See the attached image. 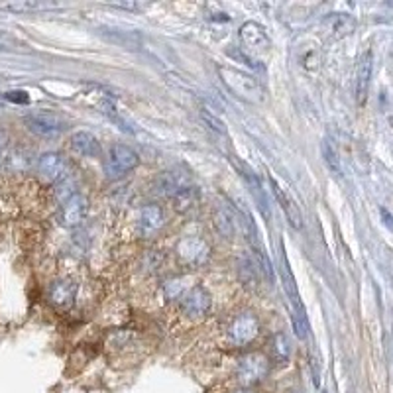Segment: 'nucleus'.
<instances>
[{"instance_id": "7ed1b4c3", "label": "nucleus", "mask_w": 393, "mask_h": 393, "mask_svg": "<svg viewBox=\"0 0 393 393\" xmlns=\"http://www.w3.org/2000/svg\"><path fill=\"white\" fill-rule=\"evenodd\" d=\"M269 374V360L262 352H250L238 362V370H236V378L244 390L258 385L266 380Z\"/></svg>"}, {"instance_id": "dca6fc26", "label": "nucleus", "mask_w": 393, "mask_h": 393, "mask_svg": "<svg viewBox=\"0 0 393 393\" xmlns=\"http://www.w3.org/2000/svg\"><path fill=\"white\" fill-rule=\"evenodd\" d=\"M271 189H274V195H276V199H278V204L281 207V211L287 216L289 224H291L293 229H301V227H303V216H301V211H299L297 203L285 193V189L279 185L276 179H271Z\"/></svg>"}, {"instance_id": "6e6552de", "label": "nucleus", "mask_w": 393, "mask_h": 393, "mask_svg": "<svg viewBox=\"0 0 393 393\" xmlns=\"http://www.w3.org/2000/svg\"><path fill=\"white\" fill-rule=\"evenodd\" d=\"M258 332H260V320L252 313H240L229 327L230 343L236 346L250 344L258 336Z\"/></svg>"}, {"instance_id": "6ab92c4d", "label": "nucleus", "mask_w": 393, "mask_h": 393, "mask_svg": "<svg viewBox=\"0 0 393 393\" xmlns=\"http://www.w3.org/2000/svg\"><path fill=\"white\" fill-rule=\"evenodd\" d=\"M71 148H73V152L83 155V157H99L102 152L99 140L87 130H79L71 136Z\"/></svg>"}, {"instance_id": "aec40b11", "label": "nucleus", "mask_w": 393, "mask_h": 393, "mask_svg": "<svg viewBox=\"0 0 393 393\" xmlns=\"http://www.w3.org/2000/svg\"><path fill=\"white\" fill-rule=\"evenodd\" d=\"M236 267H238V278L248 287H254L258 279L262 278V271H260V266L254 260V256L246 254V252L240 254L238 262H236Z\"/></svg>"}, {"instance_id": "a878e982", "label": "nucleus", "mask_w": 393, "mask_h": 393, "mask_svg": "<svg viewBox=\"0 0 393 393\" xmlns=\"http://www.w3.org/2000/svg\"><path fill=\"white\" fill-rule=\"evenodd\" d=\"M203 118H204V122L213 128L215 132H218V134H227V124H224V122H222V120H220L215 113H211L209 108H203Z\"/></svg>"}, {"instance_id": "9d476101", "label": "nucleus", "mask_w": 393, "mask_h": 393, "mask_svg": "<svg viewBox=\"0 0 393 393\" xmlns=\"http://www.w3.org/2000/svg\"><path fill=\"white\" fill-rule=\"evenodd\" d=\"M211 303H213V297H211L209 289L203 287V285H195V287L189 289V293L183 297V301H181V311H183L185 317L201 318L209 313Z\"/></svg>"}, {"instance_id": "c85d7f7f", "label": "nucleus", "mask_w": 393, "mask_h": 393, "mask_svg": "<svg viewBox=\"0 0 393 393\" xmlns=\"http://www.w3.org/2000/svg\"><path fill=\"white\" fill-rule=\"evenodd\" d=\"M380 213H381V218H383V224H385L390 230H393V216L390 215L385 209H380Z\"/></svg>"}, {"instance_id": "b1692460", "label": "nucleus", "mask_w": 393, "mask_h": 393, "mask_svg": "<svg viewBox=\"0 0 393 393\" xmlns=\"http://www.w3.org/2000/svg\"><path fill=\"white\" fill-rule=\"evenodd\" d=\"M323 155H325V162L329 165V169L334 173V175H343V165H341V157H338V153L336 150L332 148V144H330L329 140L323 144Z\"/></svg>"}, {"instance_id": "1a4fd4ad", "label": "nucleus", "mask_w": 393, "mask_h": 393, "mask_svg": "<svg viewBox=\"0 0 393 393\" xmlns=\"http://www.w3.org/2000/svg\"><path fill=\"white\" fill-rule=\"evenodd\" d=\"M87 215H89V201H87V197L75 193L73 197H69L61 204L59 222L64 224L65 229H77V227H81L85 222Z\"/></svg>"}, {"instance_id": "cd10ccee", "label": "nucleus", "mask_w": 393, "mask_h": 393, "mask_svg": "<svg viewBox=\"0 0 393 393\" xmlns=\"http://www.w3.org/2000/svg\"><path fill=\"white\" fill-rule=\"evenodd\" d=\"M6 99L12 102H22V104H24V102H28V95L22 93V90H14V93H8V95H6Z\"/></svg>"}, {"instance_id": "423d86ee", "label": "nucleus", "mask_w": 393, "mask_h": 393, "mask_svg": "<svg viewBox=\"0 0 393 393\" xmlns=\"http://www.w3.org/2000/svg\"><path fill=\"white\" fill-rule=\"evenodd\" d=\"M178 258L185 266L201 267L211 260V246L199 236L183 238L178 244Z\"/></svg>"}, {"instance_id": "393cba45", "label": "nucleus", "mask_w": 393, "mask_h": 393, "mask_svg": "<svg viewBox=\"0 0 393 393\" xmlns=\"http://www.w3.org/2000/svg\"><path fill=\"white\" fill-rule=\"evenodd\" d=\"M101 108H102L101 111L102 115H106L111 120H115L116 124H118V128H122L124 132H132V128H130V124L124 120V116L120 115V111H116V106L108 101V99H104V101L101 102Z\"/></svg>"}, {"instance_id": "f3484780", "label": "nucleus", "mask_w": 393, "mask_h": 393, "mask_svg": "<svg viewBox=\"0 0 393 393\" xmlns=\"http://www.w3.org/2000/svg\"><path fill=\"white\" fill-rule=\"evenodd\" d=\"M64 8L57 2H48V0H16V2H2L0 10L16 14H28V12H48V10H59Z\"/></svg>"}, {"instance_id": "c756f323", "label": "nucleus", "mask_w": 393, "mask_h": 393, "mask_svg": "<svg viewBox=\"0 0 393 393\" xmlns=\"http://www.w3.org/2000/svg\"><path fill=\"white\" fill-rule=\"evenodd\" d=\"M6 142H8V132L4 128H0V148H4Z\"/></svg>"}, {"instance_id": "ddd939ff", "label": "nucleus", "mask_w": 393, "mask_h": 393, "mask_svg": "<svg viewBox=\"0 0 393 393\" xmlns=\"http://www.w3.org/2000/svg\"><path fill=\"white\" fill-rule=\"evenodd\" d=\"M165 218L162 207L157 204H146L142 211H140L138 216V224H136V230L142 238H152L153 234H157V230L164 227Z\"/></svg>"}, {"instance_id": "5701e85b", "label": "nucleus", "mask_w": 393, "mask_h": 393, "mask_svg": "<svg viewBox=\"0 0 393 393\" xmlns=\"http://www.w3.org/2000/svg\"><path fill=\"white\" fill-rule=\"evenodd\" d=\"M269 348H271L274 360H278V362H287L289 356H291V346H289V341H287V336L283 332H279L271 338Z\"/></svg>"}, {"instance_id": "4be33fe9", "label": "nucleus", "mask_w": 393, "mask_h": 393, "mask_svg": "<svg viewBox=\"0 0 393 393\" xmlns=\"http://www.w3.org/2000/svg\"><path fill=\"white\" fill-rule=\"evenodd\" d=\"M213 224H215L216 232H218L222 238H232V236H234L236 222H234V216H232L229 209L220 207L215 213V216H213Z\"/></svg>"}, {"instance_id": "412c9836", "label": "nucleus", "mask_w": 393, "mask_h": 393, "mask_svg": "<svg viewBox=\"0 0 393 393\" xmlns=\"http://www.w3.org/2000/svg\"><path fill=\"white\" fill-rule=\"evenodd\" d=\"M199 201H201V191L191 185V187L179 191L178 195L173 197V209L178 213H189L199 204Z\"/></svg>"}, {"instance_id": "f257e3e1", "label": "nucleus", "mask_w": 393, "mask_h": 393, "mask_svg": "<svg viewBox=\"0 0 393 393\" xmlns=\"http://www.w3.org/2000/svg\"><path fill=\"white\" fill-rule=\"evenodd\" d=\"M218 77L224 83V87L234 93L238 99L248 102H262L264 101V89L260 81L254 75L240 71L230 65H218Z\"/></svg>"}, {"instance_id": "39448f33", "label": "nucleus", "mask_w": 393, "mask_h": 393, "mask_svg": "<svg viewBox=\"0 0 393 393\" xmlns=\"http://www.w3.org/2000/svg\"><path fill=\"white\" fill-rule=\"evenodd\" d=\"M26 126L39 138L55 140L61 136V132L65 130V122L53 113L39 111V113H32L26 116Z\"/></svg>"}, {"instance_id": "2f4dec72", "label": "nucleus", "mask_w": 393, "mask_h": 393, "mask_svg": "<svg viewBox=\"0 0 393 393\" xmlns=\"http://www.w3.org/2000/svg\"><path fill=\"white\" fill-rule=\"evenodd\" d=\"M236 393H252V392H250V390H238Z\"/></svg>"}, {"instance_id": "2eb2a0df", "label": "nucleus", "mask_w": 393, "mask_h": 393, "mask_svg": "<svg viewBox=\"0 0 393 393\" xmlns=\"http://www.w3.org/2000/svg\"><path fill=\"white\" fill-rule=\"evenodd\" d=\"M38 171L41 178L50 179V181H61L67 178V162L61 153L48 152L39 155Z\"/></svg>"}, {"instance_id": "a211bd4d", "label": "nucleus", "mask_w": 393, "mask_h": 393, "mask_svg": "<svg viewBox=\"0 0 393 393\" xmlns=\"http://www.w3.org/2000/svg\"><path fill=\"white\" fill-rule=\"evenodd\" d=\"M242 178L246 181V187H248V193L252 195V199H254L256 207L262 211V215L269 218V201H267V195H266V189H264V185H262V181L260 178L256 175L252 169H244L242 171Z\"/></svg>"}, {"instance_id": "bb28decb", "label": "nucleus", "mask_w": 393, "mask_h": 393, "mask_svg": "<svg viewBox=\"0 0 393 393\" xmlns=\"http://www.w3.org/2000/svg\"><path fill=\"white\" fill-rule=\"evenodd\" d=\"M165 287H167V289H165V293H167V297H171V299H173V297H178L179 291H181V287H183V285L179 283L178 279H173V281H169V283H167Z\"/></svg>"}, {"instance_id": "f8f14e48", "label": "nucleus", "mask_w": 393, "mask_h": 393, "mask_svg": "<svg viewBox=\"0 0 393 393\" xmlns=\"http://www.w3.org/2000/svg\"><path fill=\"white\" fill-rule=\"evenodd\" d=\"M372 73H374V53L372 50H366L362 53L358 67H356V101L358 104H364L368 99L370 83H372Z\"/></svg>"}, {"instance_id": "9b49d317", "label": "nucleus", "mask_w": 393, "mask_h": 393, "mask_svg": "<svg viewBox=\"0 0 393 393\" xmlns=\"http://www.w3.org/2000/svg\"><path fill=\"white\" fill-rule=\"evenodd\" d=\"M155 187L165 197H175L179 191L191 187V173L185 167H171L160 175Z\"/></svg>"}, {"instance_id": "0eeeda50", "label": "nucleus", "mask_w": 393, "mask_h": 393, "mask_svg": "<svg viewBox=\"0 0 393 393\" xmlns=\"http://www.w3.org/2000/svg\"><path fill=\"white\" fill-rule=\"evenodd\" d=\"M238 38L242 48L250 55H266L271 50V39L267 36L266 28H262L258 22H246L238 32Z\"/></svg>"}, {"instance_id": "7c9ffc66", "label": "nucleus", "mask_w": 393, "mask_h": 393, "mask_svg": "<svg viewBox=\"0 0 393 393\" xmlns=\"http://www.w3.org/2000/svg\"><path fill=\"white\" fill-rule=\"evenodd\" d=\"M8 41H10V38H8V34L0 30V46H4V44H8Z\"/></svg>"}, {"instance_id": "f03ea898", "label": "nucleus", "mask_w": 393, "mask_h": 393, "mask_svg": "<svg viewBox=\"0 0 393 393\" xmlns=\"http://www.w3.org/2000/svg\"><path fill=\"white\" fill-rule=\"evenodd\" d=\"M283 266H281V281H283V287L287 293V301H289V313H291V325L295 334L299 338H305L307 332H309V318L305 313V307L301 303V297L297 291V285H295V278H293L291 269H289V262L287 258L283 256Z\"/></svg>"}, {"instance_id": "20e7f679", "label": "nucleus", "mask_w": 393, "mask_h": 393, "mask_svg": "<svg viewBox=\"0 0 393 393\" xmlns=\"http://www.w3.org/2000/svg\"><path fill=\"white\" fill-rule=\"evenodd\" d=\"M140 164L138 153L126 144H115L106 155V175L111 179L124 178Z\"/></svg>"}, {"instance_id": "4468645a", "label": "nucleus", "mask_w": 393, "mask_h": 393, "mask_svg": "<svg viewBox=\"0 0 393 393\" xmlns=\"http://www.w3.org/2000/svg\"><path fill=\"white\" fill-rule=\"evenodd\" d=\"M77 297V283L71 279H55L48 289V301L57 309L73 305Z\"/></svg>"}]
</instances>
